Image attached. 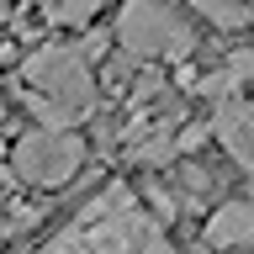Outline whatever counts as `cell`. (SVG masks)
<instances>
[{"mask_svg":"<svg viewBox=\"0 0 254 254\" xmlns=\"http://www.w3.org/2000/svg\"><path fill=\"white\" fill-rule=\"evenodd\" d=\"M5 21H11V5H5V0H0V27H5Z\"/></svg>","mask_w":254,"mask_h":254,"instance_id":"cell-10","label":"cell"},{"mask_svg":"<svg viewBox=\"0 0 254 254\" xmlns=\"http://www.w3.org/2000/svg\"><path fill=\"white\" fill-rule=\"evenodd\" d=\"M180 186H186V190H212L217 175L206 170V164H186V170H180Z\"/></svg>","mask_w":254,"mask_h":254,"instance_id":"cell-9","label":"cell"},{"mask_svg":"<svg viewBox=\"0 0 254 254\" xmlns=\"http://www.w3.org/2000/svg\"><path fill=\"white\" fill-rule=\"evenodd\" d=\"M37 5H43V21L53 27H90L106 0H37Z\"/></svg>","mask_w":254,"mask_h":254,"instance_id":"cell-8","label":"cell"},{"mask_svg":"<svg viewBox=\"0 0 254 254\" xmlns=\"http://www.w3.org/2000/svg\"><path fill=\"white\" fill-rule=\"evenodd\" d=\"M212 138L228 148V154L249 170L254 164V101H244V95H222L217 106H212Z\"/></svg>","mask_w":254,"mask_h":254,"instance_id":"cell-4","label":"cell"},{"mask_svg":"<svg viewBox=\"0 0 254 254\" xmlns=\"http://www.w3.org/2000/svg\"><path fill=\"white\" fill-rule=\"evenodd\" d=\"M238 85H254V48H238L233 59H228V69H222V74H206L201 90L222 101V95H233Z\"/></svg>","mask_w":254,"mask_h":254,"instance_id":"cell-6","label":"cell"},{"mask_svg":"<svg viewBox=\"0 0 254 254\" xmlns=\"http://www.w3.org/2000/svg\"><path fill=\"white\" fill-rule=\"evenodd\" d=\"M0 111H5V101H0Z\"/></svg>","mask_w":254,"mask_h":254,"instance_id":"cell-13","label":"cell"},{"mask_svg":"<svg viewBox=\"0 0 254 254\" xmlns=\"http://www.w3.org/2000/svg\"><path fill=\"white\" fill-rule=\"evenodd\" d=\"M5 5H21V0H5Z\"/></svg>","mask_w":254,"mask_h":254,"instance_id":"cell-11","label":"cell"},{"mask_svg":"<svg viewBox=\"0 0 254 254\" xmlns=\"http://www.w3.org/2000/svg\"><path fill=\"white\" fill-rule=\"evenodd\" d=\"M117 43L127 59H190L196 32L164 5V0H127L117 16Z\"/></svg>","mask_w":254,"mask_h":254,"instance_id":"cell-2","label":"cell"},{"mask_svg":"<svg viewBox=\"0 0 254 254\" xmlns=\"http://www.w3.org/2000/svg\"><path fill=\"white\" fill-rule=\"evenodd\" d=\"M249 180H254V164H249Z\"/></svg>","mask_w":254,"mask_h":254,"instance_id":"cell-12","label":"cell"},{"mask_svg":"<svg viewBox=\"0 0 254 254\" xmlns=\"http://www.w3.org/2000/svg\"><path fill=\"white\" fill-rule=\"evenodd\" d=\"M190 5H196V16H206L222 32H238L254 21V0H190Z\"/></svg>","mask_w":254,"mask_h":254,"instance_id":"cell-7","label":"cell"},{"mask_svg":"<svg viewBox=\"0 0 254 254\" xmlns=\"http://www.w3.org/2000/svg\"><path fill=\"white\" fill-rule=\"evenodd\" d=\"M21 101L43 127L74 132L95 111V69L74 43H43L21 59Z\"/></svg>","mask_w":254,"mask_h":254,"instance_id":"cell-1","label":"cell"},{"mask_svg":"<svg viewBox=\"0 0 254 254\" xmlns=\"http://www.w3.org/2000/svg\"><path fill=\"white\" fill-rule=\"evenodd\" d=\"M79 164H85V138H79V132H59V127H32L11 148L16 180H27V186H37V190L69 186L79 175Z\"/></svg>","mask_w":254,"mask_h":254,"instance_id":"cell-3","label":"cell"},{"mask_svg":"<svg viewBox=\"0 0 254 254\" xmlns=\"http://www.w3.org/2000/svg\"><path fill=\"white\" fill-rule=\"evenodd\" d=\"M201 238L212 249H233V254H254V201H228L206 217Z\"/></svg>","mask_w":254,"mask_h":254,"instance_id":"cell-5","label":"cell"}]
</instances>
